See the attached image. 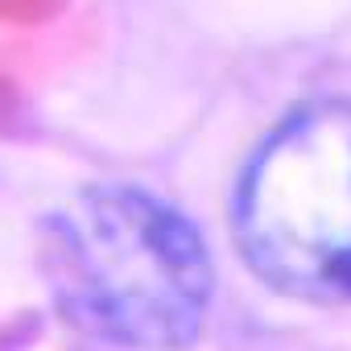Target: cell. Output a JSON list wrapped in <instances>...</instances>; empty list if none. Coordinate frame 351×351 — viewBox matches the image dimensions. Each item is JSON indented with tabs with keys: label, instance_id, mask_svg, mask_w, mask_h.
<instances>
[{
	"label": "cell",
	"instance_id": "obj_1",
	"mask_svg": "<svg viewBox=\"0 0 351 351\" xmlns=\"http://www.w3.org/2000/svg\"><path fill=\"white\" fill-rule=\"evenodd\" d=\"M46 273L79 326L145 351L195 343L215 285L199 228L136 186L79 191L46 228Z\"/></svg>",
	"mask_w": 351,
	"mask_h": 351
},
{
	"label": "cell",
	"instance_id": "obj_2",
	"mask_svg": "<svg viewBox=\"0 0 351 351\" xmlns=\"http://www.w3.org/2000/svg\"><path fill=\"white\" fill-rule=\"evenodd\" d=\"M248 265L306 302H351V99L289 116L236 195Z\"/></svg>",
	"mask_w": 351,
	"mask_h": 351
}]
</instances>
